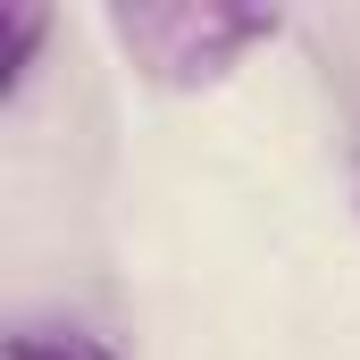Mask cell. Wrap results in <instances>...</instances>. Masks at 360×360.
<instances>
[{
    "instance_id": "1",
    "label": "cell",
    "mask_w": 360,
    "mask_h": 360,
    "mask_svg": "<svg viewBox=\"0 0 360 360\" xmlns=\"http://www.w3.org/2000/svg\"><path fill=\"white\" fill-rule=\"evenodd\" d=\"M109 34L134 59V76H151L160 92H201V84H226L260 42H276L285 17L235 8V0H117Z\"/></svg>"
},
{
    "instance_id": "2",
    "label": "cell",
    "mask_w": 360,
    "mask_h": 360,
    "mask_svg": "<svg viewBox=\"0 0 360 360\" xmlns=\"http://www.w3.org/2000/svg\"><path fill=\"white\" fill-rule=\"evenodd\" d=\"M8 360H117V352L101 335H84V327H17Z\"/></svg>"
}]
</instances>
